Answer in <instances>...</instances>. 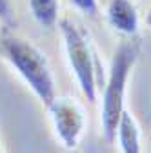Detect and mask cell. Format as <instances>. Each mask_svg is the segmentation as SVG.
<instances>
[{
    "label": "cell",
    "instance_id": "1",
    "mask_svg": "<svg viewBox=\"0 0 151 153\" xmlns=\"http://www.w3.org/2000/svg\"><path fill=\"white\" fill-rule=\"evenodd\" d=\"M0 53L35 97L47 108L56 97V84L46 53L27 38L11 33H6L0 38Z\"/></svg>",
    "mask_w": 151,
    "mask_h": 153
},
{
    "label": "cell",
    "instance_id": "2",
    "mask_svg": "<svg viewBox=\"0 0 151 153\" xmlns=\"http://www.w3.org/2000/svg\"><path fill=\"white\" fill-rule=\"evenodd\" d=\"M137 59H138L137 42H122L111 59V68L104 86L102 109H100L102 137L107 144H113L117 139V126L126 109L124 100H126L127 80Z\"/></svg>",
    "mask_w": 151,
    "mask_h": 153
},
{
    "label": "cell",
    "instance_id": "3",
    "mask_svg": "<svg viewBox=\"0 0 151 153\" xmlns=\"http://www.w3.org/2000/svg\"><path fill=\"white\" fill-rule=\"evenodd\" d=\"M60 35L64 40V51L67 64L78 82V88L82 95L87 99V102L97 100V60L95 53L89 44L87 35L82 31V27L73 22L71 18L60 20Z\"/></svg>",
    "mask_w": 151,
    "mask_h": 153
},
{
    "label": "cell",
    "instance_id": "4",
    "mask_svg": "<svg viewBox=\"0 0 151 153\" xmlns=\"http://www.w3.org/2000/svg\"><path fill=\"white\" fill-rule=\"evenodd\" d=\"M47 113L58 140L67 149H75L80 144L87 124L82 104L73 97H55L47 106Z\"/></svg>",
    "mask_w": 151,
    "mask_h": 153
},
{
    "label": "cell",
    "instance_id": "5",
    "mask_svg": "<svg viewBox=\"0 0 151 153\" xmlns=\"http://www.w3.org/2000/svg\"><path fill=\"white\" fill-rule=\"evenodd\" d=\"M106 18L107 24L122 35L133 36L138 33L140 18L131 0H109L106 6Z\"/></svg>",
    "mask_w": 151,
    "mask_h": 153
},
{
    "label": "cell",
    "instance_id": "6",
    "mask_svg": "<svg viewBox=\"0 0 151 153\" xmlns=\"http://www.w3.org/2000/svg\"><path fill=\"white\" fill-rule=\"evenodd\" d=\"M120 151L122 153H142L140 146V128L137 124V119L133 117V113L124 109L122 117L117 126V139Z\"/></svg>",
    "mask_w": 151,
    "mask_h": 153
},
{
    "label": "cell",
    "instance_id": "7",
    "mask_svg": "<svg viewBox=\"0 0 151 153\" xmlns=\"http://www.w3.org/2000/svg\"><path fill=\"white\" fill-rule=\"evenodd\" d=\"M33 18L44 27H53L58 20V0H27Z\"/></svg>",
    "mask_w": 151,
    "mask_h": 153
},
{
    "label": "cell",
    "instance_id": "8",
    "mask_svg": "<svg viewBox=\"0 0 151 153\" xmlns=\"http://www.w3.org/2000/svg\"><path fill=\"white\" fill-rule=\"evenodd\" d=\"M80 13L87 16H97L98 15V2L97 0H69Z\"/></svg>",
    "mask_w": 151,
    "mask_h": 153
},
{
    "label": "cell",
    "instance_id": "9",
    "mask_svg": "<svg viewBox=\"0 0 151 153\" xmlns=\"http://www.w3.org/2000/svg\"><path fill=\"white\" fill-rule=\"evenodd\" d=\"M13 20V13L9 0H0V22H11Z\"/></svg>",
    "mask_w": 151,
    "mask_h": 153
},
{
    "label": "cell",
    "instance_id": "10",
    "mask_svg": "<svg viewBox=\"0 0 151 153\" xmlns=\"http://www.w3.org/2000/svg\"><path fill=\"white\" fill-rule=\"evenodd\" d=\"M146 22H147V26L151 27V9H149V13H147V16H146Z\"/></svg>",
    "mask_w": 151,
    "mask_h": 153
},
{
    "label": "cell",
    "instance_id": "11",
    "mask_svg": "<svg viewBox=\"0 0 151 153\" xmlns=\"http://www.w3.org/2000/svg\"><path fill=\"white\" fill-rule=\"evenodd\" d=\"M0 153H4V151H2V144H0Z\"/></svg>",
    "mask_w": 151,
    "mask_h": 153
}]
</instances>
